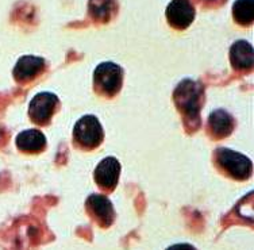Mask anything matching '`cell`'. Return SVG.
Masks as SVG:
<instances>
[{"label":"cell","instance_id":"obj_1","mask_svg":"<svg viewBox=\"0 0 254 250\" xmlns=\"http://www.w3.org/2000/svg\"><path fill=\"white\" fill-rule=\"evenodd\" d=\"M203 92L204 89L200 83L186 79L177 85L175 95H173L175 103L179 111L183 113L187 126H192L190 131L196 130L200 125L199 113H200V108L203 107V96H204Z\"/></svg>","mask_w":254,"mask_h":250},{"label":"cell","instance_id":"obj_2","mask_svg":"<svg viewBox=\"0 0 254 250\" xmlns=\"http://www.w3.org/2000/svg\"><path fill=\"white\" fill-rule=\"evenodd\" d=\"M215 160L218 167L238 182L249 179L252 175V161L241 153L230 150L227 147H219L215 150Z\"/></svg>","mask_w":254,"mask_h":250},{"label":"cell","instance_id":"obj_3","mask_svg":"<svg viewBox=\"0 0 254 250\" xmlns=\"http://www.w3.org/2000/svg\"><path fill=\"white\" fill-rule=\"evenodd\" d=\"M93 83L100 95L114 96L122 88L123 69L114 62H103L95 69Z\"/></svg>","mask_w":254,"mask_h":250},{"label":"cell","instance_id":"obj_4","mask_svg":"<svg viewBox=\"0 0 254 250\" xmlns=\"http://www.w3.org/2000/svg\"><path fill=\"white\" fill-rule=\"evenodd\" d=\"M73 137L78 146L85 150H91L103 142L104 131L96 117L85 115L74 125Z\"/></svg>","mask_w":254,"mask_h":250},{"label":"cell","instance_id":"obj_5","mask_svg":"<svg viewBox=\"0 0 254 250\" xmlns=\"http://www.w3.org/2000/svg\"><path fill=\"white\" fill-rule=\"evenodd\" d=\"M59 98L50 92L37 93L31 99L29 106V115L35 125L45 126L50 122V119L59 107Z\"/></svg>","mask_w":254,"mask_h":250},{"label":"cell","instance_id":"obj_6","mask_svg":"<svg viewBox=\"0 0 254 250\" xmlns=\"http://www.w3.org/2000/svg\"><path fill=\"white\" fill-rule=\"evenodd\" d=\"M168 23L176 30H184L195 19V7L190 0H172L166 7Z\"/></svg>","mask_w":254,"mask_h":250},{"label":"cell","instance_id":"obj_7","mask_svg":"<svg viewBox=\"0 0 254 250\" xmlns=\"http://www.w3.org/2000/svg\"><path fill=\"white\" fill-rule=\"evenodd\" d=\"M121 175V164L115 157H107L98 164L95 169V182L104 191H113L118 186Z\"/></svg>","mask_w":254,"mask_h":250},{"label":"cell","instance_id":"obj_8","mask_svg":"<svg viewBox=\"0 0 254 250\" xmlns=\"http://www.w3.org/2000/svg\"><path fill=\"white\" fill-rule=\"evenodd\" d=\"M87 210L102 227H110L115 221V211L108 197L93 193L87 199Z\"/></svg>","mask_w":254,"mask_h":250},{"label":"cell","instance_id":"obj_9","mask_svg":"<svg viewBox=\"0 0 254 250\" xmlns=\"http://www.w3.org/2000/svg\"><path fill=\"white\" fill-rule=\"evenodd\" d=\"M45 60L35 56H23L14 68V79L18 83H30L44 72Z\"/></svg>","mask_w":254,"mask_h":250},{"label":"cell","instance_id":"obj_10","mask_svg":"<svg viewBox=\"0 0 254 250\" xmlns=\"http://www.w3.org/2000/svg\"><path fill=\"white\" fill-rule=\"evenodd\" d=\"M235 126L234 118L225 110H216L208 118V131L215 139L229 137Z\"/></svg>","mask_w":254,"mask_h":250},{"label":"cell","instance_id":"obj_11","mask_svg":"<svg viewBox=\"0 0 254 250\" xmlns=\"http://www.w3.org/2000/svg\"><path fill=\"white\" fill-rule=\"evenodd\" d=\"M230 60L237 70H249L253 66V46L244 40L237 41L230 49Z\"/></svg>","mask_w":254,"mask_h":250},{"label":"cell","instance_id":"obj_12","mask_svg":"<svg viewBox=\"0 0 254 250\" xmlns=\"http://www.w3.org/2000/svg\"><path fill=\"white\" fill-rule=\"evenodd\" d=\"M16 146L20 152L29 153V154H35V153L44 152L46 147V138L39 130H26L22 131L16 137Z\"/></svg>","mask_w":254,"mask_h":250},{"label":"cell","instance_id":"obj_13","mask_svg":"<svg viewBox=\"0 0 254 250\" xmlns=\"http://www.w3.org/2000/svg\"><path fill=\"white\" fill-rule=\"evenodd\" d=\"M117 0H89V16L98 23H107L117 14Z\"/></svg>","mask_w":254,"mask_h":250},{"label":"cell","instance_id":"obj_14","mask_svg":"<svg viewBox=\"0 0 254 250\" xmlns=\"http://www.w3.org/2000/svg\"><path fill=\"white\" fill-rule=\"evenodd\" d=\"M233 16L238 25H252L254 18V0H237L233 5Z\"/></svg>","mask_w":254,"mask_h":250},{"label":"cell","instance_id":"obj_15","mask_svg":"<svg viewBox=\"0 0 254 250\" xmlns=\"http://www.w3.org/2000/svg\"><path fill=\"white\" fill-rule=\"evenodd\" d=\"M200 4H204L207 7H218L220 4H225L226 0H197Z\"/></svg>","mask_w":254,"mask_h":250},{"label":"cell","instance_id":"obj_16","mask_svg":"<svg viewBox=\"0 0 254 250\" xmlns=\"http://www.w3.org/2000/svg\"><path fill=\"white\" fill-rule=\"evenodd\" d=\"M166 250H196L195 248L190 244H177V245H172Z\"/></svg>","mask_w":254,"mask_h":250}]
</instances>
